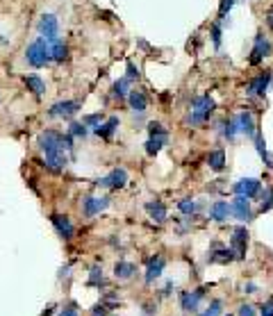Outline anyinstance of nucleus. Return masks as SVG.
<instances>
[{"mask_svg":"<svg viewBox=\"0 0 273 316\" xmlns=\"http://www.w3.org/2000/svg\"><path fill=\"white\" fill-rule=\"evenodd\" d=\"M50 55H53V62H66L69 60V46L64 41H50Z\"/></svg>","mask_w":273,"mask_h":316,"instance_id":"393cba45","label":"nucleus"},{"mask_svg":"<svg viewBox=\"0 0 273 316\" xmlns=\"http://www.w3.org/2000/svg\"><path fill=\"white\" fill-rule=\"evenodd\" d=\"M205 296V286H200V289H196V291H182L180 293V307H182L184 311H196L198 309V302L203 300Z\"/></svg>","mask_w":273,"mask_h":316,"instance_id":"4468645a","label":"nucleus"},{"mask_svg":"<svg viewBox=\"0 0 273 316\" xmlns=\"http://www.w3.org/2000/svg\"><path fill=\"white\" fill-rule=\"evenodd\" d=\"M178 209L182 214H189V216H191V214L198 212V203H196V200H189V198H184V200H180V203H178Z\"/></svg>","mask_w":273,"mask_h":316,"instance_id":"7c9ffc66","label":"nucleus"},{"mask_svg":"<svg viewBox=\"0 0 273 316\" xmlns=\"http://www.w3.org/2000/svg\"><path fill=\"white\" fill-rule=\"evenodd\" d=\"M148 130H150V134H166V130H164L162 123H150Z\"/></svg>","mask_w":273,"mask_h":316,"instance_id":"a19ab883","label":"nucleus"},{"mask_svg":"<svg viewBox=\"0 0 273 316\" xmlns=\"http://www.w3.org/2000/svg\"><path fill=\"white\" fill-rule=\"evenodd\" d=\"M271 53H273V46H271V41L266 39V37L259 32V35H255V41H253V50H250V57H248V62L253 66H257V64H262L266 57H271Z\"/></svg>","mask_w":273,"mask_h":316,"instance_id":"20e7f679","label":"nucleus"},{"mask_svg":"<svg viewBox=\"0 0 273 316\" xmlns=\"http://www.w3.org/2000/svg\"><path fill=\"white\" fill-rule=\"evenodd\" d=\"M39 148L46 157V164L53 171H62V168L69 164L66 157V150L62 148V134L55 132V130H46L39 134Z\"/></svg>","mask_w":273,"mask_h":316,"instance_id":"f257e3e1","label":"nucleus"},{"mask_svg":"<svg viewBox=\"0 0 273 316\" xmlns=\"http://www.w3.org/2000/svg\"><path fill=\"white\" fill-rule=\"evenodd\" d=\"M266 25H268V28H271V30H273V7L266 12Z\"/></svg>","mask_w":273,"mask_h":316,"instance_id":"c03bdc74","label":"nucleus"},{"mask_svg":"<svg viewBox=\"0 0 273 316\" xmlns=\"http://www.w3.org/2000/svg\"><path fill=\"white\" fill-rule=\"evenodd\" d=\"M221 132H223V137L228 139V141H234V137L239 134L237 119H232V121H223V123H221Z\"/></svg>","mask_w":273,"mask_h":316,"instance_id":"c85d7f7f","label":"nucleus"},{"mask_svg":"<svg viewBox=\"0 0 273 316\" xmlns=\"http://www.w3.org/2000/svg\"><path fill=\"white\" fill-rule=\"evenodd\" d=\"M116 128H119V116H109V119L105 121V123H100L94 132L98 134V137H103V139H109L112 134H114Z\"/></svg>","mask_w":273,"mask_h":316,"instance_id":"b1692460","label":"nucleus"},{"mask_svg":"<svg viewBox=\"0 0 273 316\" xmlns=\"http://www.w3.org/2000/svg\"><path fill=\"white\" fill-rule=\"evenodd\" d=\"M37 30L44 37L46 41H57L60 39V21L55 14H41L39 23H37Z\"/></svg>","mask_w":273,"mask_h":316,"instance_id":"39448f33","label":"nucleus"},{"mask_svg":"<svg viewBox=\"0 0 273 316\" xmlns=\"http://www.w3.org/2000/svg\"><path fill=\"white\" fill-rule=\"evenodd\" d=\"M125 71H128V75H125V78H128L130 82H132V80H139V78H141V73H139V66H134L132 62H128V66H125Z\"/></svg>","mask_w":273,"mask_h":316,"instance_id":"4c0bfd02","label":"nucleus"},{"mask_svg":"<svg viewBox=\"0 0 273 316\" xmlns=\"http://www.w3.org/2000/svg\"><path fill=\"white\" fill-rule=\"evenodd\" d=\"M50 223L55 225V230H57V234H60L64 241H69V239H73L75 234V227L73 223H71V218L66 216V214H53L50 216Z\"/></svg>","mask_w":273,"mask_h":316,"instance_id":"f8f14e48","label":"nucleus"},{"mask_svg":"<svg viewBox=\"0 0 273 316\" xmlns=\"http://www.w3.org/2000/svg\"><path fill=\"white\" fill-rule=\"evenodd\" d=\"M23 84L28 87V91H32L35 96H44V94H46V82H44V80H41L37 73L23 75Z\"/></svg>","mask_w":273,"mask_h":316,"instance_id":"412c9836","label":"nucleus"},{"mask_svg":"<svg viewBox=\"0 0 273 316\" xmlns=\"http://www.w3.org/2000/svg\"><path fill=\"white\" fill-rule=\"evenodd\" d=\"M246 246H248V230L239 225L232 232V239H230V248H232L237 259H243V257H246Z\"/></svg>","mask_w":273,"mask_h":316,"instance_id":"9d476101","label":"nucleus"},{"mask_svg":"<svg viewBox=\"0 0 273 316\" xmlns=\"http://www.w3.org/2000/svg\"><path fill=\"white\" fill-rule=\"evenodd\" d=\"M271 80H273L271 71H264V73L255 75V78L246 84V96H250V98H264V94H266Z\"/></svg>","mask_w":273,"mask_h":316,"instance_id":"423d86ee","label":"nucleus"},{"mask_svg":"<svg viewBox=\"0 0 273 316\" xmlns=\"http://www.w3.org/2000/svg\"><path fill=\"white\" fill-rule=\"evenodd\" d=\"M130 84H132V82H130L128 78L116 80V82H114V87H112V94H114L116 98H128V94L132 91V89H130Z\"/></svg>","mask_w":273,"mask_h":316,"instance_id":"cd10ccee","label":"nucleus"},{"mask_svg":"<svg viewBox=\"0 0 273 316\" xmlns=\"http://www.w3.org/2000/svg\"><path fill=\"white\" fill-rule=\"evenodd\" d=\"M237 125H239V132L246 134V137H255V132H257V125H255V119L253 114L246 109V112H241L237 116Z\"/></svg>","mask_w":273,"mask_h":316,"instance_id":"2eb2a0df","label":"nucleus"},{"mask_svg":"<svg viewBox=\"0 0 273 316\" xmlns=\"http://www.w3.org/2000/svg\"><path fill=\"white\" fill-rule=\"evenodd\" d=\"M214 107H216V103H214V100L209 98L207 94H205V96H196V98L191 100V109H189L187 121H189L191 125H200V123H205V121H207L209 116H212Z\"/></svg>","mask_w":273,"mask_h":316,"instance_id":"7ed1b4c3","label":"nucleus"},{"mask_svg":"<svg viewBox=\"0 0 273 316\" xmlns=\"http://www.w3.org/2000/svg\"><path fill=\"white\" fill-rule=\"evenodd\" d=\"M166 141H169V137H166V134H150V139L146 141V155H150V157H153V155H157L159 150L166 146Z\"/></svg>","mask_w":273,"mask_h":316,"instance_id":"4be33fe9","label":"nucleus"},{"mask_svg":"<svg viewBox=\"0 0 273 316\" xmlns=\"http://www.w3.org/2000/svg\"><path fill=\"white\" fill-rule=\"evenodd\" d=\"M221 307H223V302H221V300L216 298V300H212V302H209V307H207V309H205V311H200L198 316H221Z\"/></svg>","mask_w":273,"mask_h":316,"instance_id":"473e14b6","label":"nucleus"},{"mask_svg":"<svg viewBox=\"0 0 273 316\" xmlns=\"http://www.w3.org/2000/svg\"><path fill=\"white\" fill-rule=\"evenodd\" d=\"M237 316H255V307L253 305H241Z\"/></svg>","mask_w":273,"mask_h":316,"instance_id":"ea45409f","label":"nucleus"},{"mask_svg":"<svg viewBox=\"0 0 273 316\" xmlns=\"http://www.w3.org/2000/svg\"><path fill=\"white\" fill-rule=\"evenodd\" d=\"M221 35H223V30H221V23L216 21V23L209 28V37H212L214 48H221Z\"/></svg>","mask_w":273,"mask_h":316,"instance_id":"2f4dec72","label":"nucleus"},{"mask_svg":"<svg viewBox=\"0 0 273 316\" xmlns=\"http://www.w3.org/2000/svg\"><path fill=\"white\" fill-rule=\"evenodd\" d=\"M80 107H82L80 100H60L48 109V116L50 119H73L80 112Z\"/></svg>","mask_w":273,"mask_h":316,"instance_id":"0eeeda50","label":"nucleus"},{"mask_svg":"<svg viewBox=\"0 0 273 316\" xmlns=\"http://www.w3.org/2000/svg\"><path fill=\"white\" fill-rule=\"evenodd\" d=\"M69 134L73 139H85L87 134H89V130H87L85 123H71L69 125Z\"/></svg>","mask_w":273,"mask_h":316,"instance_id":"c756f323","label":"nucleus"},{"mask_svg":"<svg viewBox=\"0 0 273 316\" xmlns=\"http://www.w3.org/2000/svg\"><path fill=\"white\" fill-rule=\"evenodd\" d=\"M100 282H103V268L98 264H94L91 266V275H89V284L94 286V284H100Z\"/></svg>","mask_w":273,"mask_h":316,"instance_id":"e433bc0d","label":"nucleus"},{"mask_svg":"<svg viewBox=\"0 0 273 316\" xmlns=\"http://www.w3.org/2000/svg\"><path fill=\"white\" fill-rule=\"evenodd\" d=\"M137 273V266L132 262H116L114 266V277L116 280H130Z\"/></svg>","mask_w":273,"mask_h":316,"instance_id":"a878e982","label":"nucleus"},{"mask_svg":"<svg viewBox=\"0 0 273 316\" xmlns=\"http://www.w3.org/2000/svg\"><path fill=\"white\" fill-rule=\"evenodd\" d=\"M107 207H109V198H105V196H89L85 203H82V212H85V216H89V218L98 216V214L105 212Z\"/></svg>","mask_w":273,"mask_h":316,"instance_id":"ddd939ff","label":"nucleus"},{"mask_svg":"<svg viewBox=\"0 0 273 316\" xmlns=\"http://www.w3.org/2000/svg\"><path fill=\"white\" fill-rule=\"evenodd\" d=\"M234 3H237V0H221V5H218V23L225 19V14H230Z\"/></svg>","mask_w":273,"mask_h":316,"instance_id":"f704fd0d","label":"nucleus"},{"mask_svg":"<svg viewBox=\"0 0 273 316\" xmlns=\"http://www.w3.org/2000/svg\"><path fill=\"white\" fill-rule=\"evenodd\" d=\"M60 316H80V314H78V307H75V305L64 307V309L60 311Z\"/></svg>","mask_w":273,"mask_h":316,"instance_id":"79ce46f5","label":"nucleus"},{"mask_svg":"<svg viewBox=\"0 0 273 316\" xmlns=\"http://www.w3.org/2000/svg\"><path fill=\"white\" fill-rule=\"evenodd\" d=\"M232 191L237 193V196L255 198V196L262 193V182H259L257 178H243V180H239V182H234Z\"/></svg>","mask_w":273,"mask_h":316,"instance_id":"6e6552de","label":"nucleus"},{"mask_svg":"<svg viewBox=\"0 0 273 316\" xmlns=\"http://www.w3.org/2000/svg\"><path fill=\"white\" fill-rule=\"evenodd\" d=\"M128 103H130V107H132V112H137V114H144L146 107H148V98H146V94H144V91H139V89L130 91V94H128Z\"/></svg>","mask_w":273,"mask_h":316,"instance_id":"a211bd4d","label":"nucleus"},{"mask_svg":"<svg viewBox=\"0 0 273 316\" xmlns=\"http://www.w3.org/2000/svg\"><path fill=\"white\" fill-rule=\"evenodd\" d=\"M82 123H85L87 128H94L96 130L100 123H103V114H100V112L98 114H89V116H85V121H82Z\"/></svg>","mask_w":273,"mask_h":316,"instance_id":"c9c22d12","label":"nucleus"},{"mask_svg":"<svg viewBox=\"0 0 273 316\" xmlns=\"http://www.w3.org/2000/svg\"><path fill=\"white\" fill-rule=\"evenodd\" d=\"M230 209H232L234 218L241 223H248L253 218V209H250V198L246 196H234V200L230 203Z\"/></svg>","mask_w":273,"mask_h":316,"instance_id":"1a4fd4ad","label":"nucleus"},{"mask_svg":"<svg viewBox=\"0 0 273 316\" xmlns=\"http://www.w3.org/2000/svg\"><path fill=\"white\" fill-rule=\"evenodd\" d=\"M234 259V252L232 248H223L221 243H214V250L209 252L207 262H218V264H228Z\"/></svg>","mask_w":273,"mask_h":316,"instance_id":"f3484780","label":"nucleus"},{"mask_svg":"<svg viewBox=\"0 0 273 316\" xmlns=\"http://www.w3.org/2000/svg\"><path fill=\"white\" fill-rule=\"evenodd\" d=\"M243 291H246V293H255V291H257V286H255L253 282H248V284L243 286Z\"/></svg>","mask_w":273,"mask_h":316,"instance_id":"a18cd8bd","label":"nucleus"},{"mask_svg":"<svg viewBox=\"0 0 273 316\" xmlns=\"http://www.w3.org/2000/svg\"><path fill=\"white\" fill-rule=\"evenodd\" d=\"M146 212L150 214V218H153L155 223H164L166 218H169L166 205L159 203V200H150V203H146Z\"/></svg>","mask_w":273,"mask_h":316,"instance_id":"6ab92c4d","label":"nucleus"},{"mask_svg":"<svg viewBox=\"0 0 273 316\" xmlns=\"http://www.w3.org/2000/svg\"><path fill=\"white\" fill-rule=\"evenodd\" d=\"M98 187H107V189H123L125 184H128V171L125 168H114L109 175H105V178H100Z\"/></svg>","mask_w":273,"mask_h":316,"instance_id":"9b49d317","label":"nucleus"},{"mask_svg":"<svg viewBox=\"0 0 273 316\" xmlns=\"http://www.w3.org/2000/svg\"><path fill=\"white\" fill-rule=\"evenodd\" d=\"M262 316H273V296L262 305Z\"/></svg>","mask_w":273,"mask_h":316,"instance_id":"58836bf2","label":"nucleus"},{"mask_svg":"<svg viewBox=\"0 0 273 316\" xmlns=\"http://www.w3.org/2000/svg\"><path fill=\"white\" fill-rule=\"evenodd\" d=\"M255 150H257V155L264 159V164H266L268 168H273V157L268 155V150H266V143H264V137L259 132H255Z\"/></svg>","mask_w":273,"mask_h":316,"instance_id":"bb28decb","label":"nucleus"},{"mask_svg":"<svg viewBox=\"0 0 273 316\" xmlns=\"http://www.w3.org/2000/svg\"><path fill=\"white\" fill-rule=\"evenodd\" d=\"M25 62L30 66H35V69H44L46 64H50L53 62V55H50V41H46L44 37H39V39H35L30 46H28V50H25Z\"/></svg>","mask_w":273,"mask_h":316,"instance_id":"f03ea898","label":"nucleus"},{"mask_svg":"<svg viewBox=\"0 0 273 316\" xmlns=\"http://www.w3.org/2000/svg\"><path fill=\"white\" fill-rule=\"evenodd\" d=\"M164 266H166V259H164V257H159V255L153 257V259L148 262V271H146V277H144V280L148 282V284H150V282H155L159 275H162Z\"/></svg>","mask_w":273,"mask_h":316,"instance_id":"aec40b11","label":"nucleus"},{"mask_svg":"<svg viewBox=\"0 0 273 316\" xmlns=\"http://www.w3.org/2000/svg\"><path fill=\"white\" fill-rule=\"evenodd\" d=\"M230 214H232V209H230V203H225V200H216V203L209 207V218L216 223L228 221Z\"/></svg>","mask_w":273,"mask_h":316,"instance_id":"dca6fc26","label":"nucleus"},{"mask_svg":"<svg viewBox=\"0 0 273 316\" xmlns=\"http://www.w3.org/2000/svg\"><path fill=\"white\" fill-rule=\"evenodd\" d=\"M207 166L212 168V171H216V173H221L225 168V150L223 148L212 150V153L207 155Z\"/></svg>","mask_w":273,"mask_h":316,"instance_id":"5701e85b","label":"nucleus"},{"mask_svg":"<svg viewBox=\"0 0 273 316\" xmlns=\"http://www.w3.org/2000/svg\"><path fill=\"white\" fill-rule=\"evenodd\" d=\"M273 207V189H264L262 193V205H259V212H268Z\"/></svg>","mask_w":273,"mask_h":316,"instance_id":"72a5a7b5","label":"nucleus"},{"mask_svg":"<svg viewBox=\"0 0 273 316\" xmlns=\"http://www.w3.org/2000/svg\"><path fill=\"white\" fill-rule=\"evenodd\" d=\"M91 316H107V307L100 302V305H96L94 309H91Z\"/></svg>","mask_w":273,"mask_h":316,"instance_id":"37998d69","label":"nucleus"}]
</instances>
